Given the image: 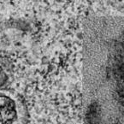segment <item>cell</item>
Returning a JSON list of instances; mask_svg holds the SVG:
<instances>
[{
	"instance_id": "6da1fadb",
	"label": "cell",
	"mask_w": 124,
	"mask_h": 124,
	"mask_svg": "<svg viewBox=\"0 0 124 124\" xmlns=\"http://www.w3.org/2000/svg\"><path fill=\"white\" fill-rule=\"evenodd\" d=\"M89 124H124V16L93 22Z\"/></svg>"
},
{
	"instance_id": "7a4b0ae2",
	"label": "cell",
	"mask_w": 124,
	"mask_h": 124,
	"mask_svg": "<svg viewBox=\"0 0 124 124\" xmlns=\"http://www.w3.org/2000/svg\"><path fill=\"white\" fill-rule=\"evenodd\" d=\"M16 114L14 101L10 98L0 95V124H11Z\"/></svg>"
}]
</instances>
